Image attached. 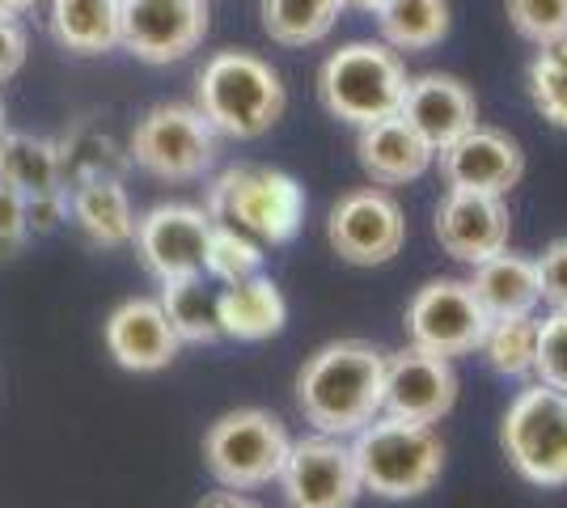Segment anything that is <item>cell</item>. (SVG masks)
Masks as SVG:
<instances>
[{
  "mask_svg": "<svg viewBox=\"0 0 567 508\" xmlns=\"http://www.w3.org/2000/svg\"><path fill=\"white\" fill-rule=\"evenodd\" d=\"M297 407L313 433L355 436L385 407V352L364 339H334L297 373Z\"/></svg>",
  "mask_w": 567,
  "mask_h": 508,
  "instance_id": "cell-1",
  "label": "cell"
},
{
  "mask_svg": "<svg viewBox=\"0 0 567 508\" xmlns=\"http://www.w3.org/2000/svg\"><path fill=\"white\" fill-rule=\"evenodd\" d=\"M280 73L255 51H216L195 76V106L229 141H259L284 115Z\"/></svg>",
  "mask_w": 567,
  "mask_h": 508,
  "instance_id": "cell-2",
  "label": "cell"
},
{
  "mask_svg": "<svg viewBox=\"0 0 567 508\" xmlns=\"http://www.w3.org/2000/svg\"><path fill=\"white\" fill-rule=\"evenodd\" d=\"M406 64L381 39H355L331 51L318 69V97L327 115L352 127H369L402 111L406 97Z\"/></svg>",
  "mask_w": 567,
  "mask_h": 508,
  "instance_id": "cell-3",
  "label": "cell"
},
{
  "mask_svg": "<svg viewBox=\"0 0 567 508\" xmlns=\"http://www.w3.org/2000/svg\"><path fill=\"white\" fill-rule=\"evenodd\" d=\"M360 484L381 500H415L436 487L445 470V440L432 424H411L381 412L352 440Z\"/></svg>",
  "mask_w": 567,
  "mask_h": 508,
  "instance_id": "cell-4",
  "label": "cell"
},
{
  "mask_svg": "<svg viewBox=\"0 0 567 508\" xmlns=\"http://www.w3.org/2000/svg\"><path fill=\"white\" fill-rule=\"evenodd\" d=\"M208 217L250 234L255 242L284 246L306 225V187L271 166H229L208 187Z\"/></svg>",
  "mask_w": 567,
  "mask_h": 508,
  "instance_id": "cell-5",
  "label": "cell"
},
{
  "mask_svg": "<svg viewBox=\"0 0 567 508\" xmlns=\"http://www.w3.org/2000/svg\"><path fill=\"white\" fill-rule=\"evenodd\" d=\"M499 449L534 487H567V394L555 386L520 390L499 419Z\"/></svg>",
  "mask_w": 567,
  "mask_h": 508,
  "instance_id": "cell-6",
  "label": "cell"
},
{
  "mask_svg": "<svg viewBox=\"0 0 567 508\" xmlns=\"http://www.w3.org/2000/svg\"><path fill=\"white\" fill-rule=\"evenodd\" d=\"M288 433L271 412L262 407H237L208 424L204 433V466L220 487L229 491H255V487L280 479L288 458Z\"/></svg>",
  "mask_w": 567,
  "mask_h": 508,
  "instance_id": "cell-7",
  "label": "cell"
},
{
  "mask_svg": "<svg viewBox=\"0 0 567 508\" xmlns=\"http://www.w3.org/2000/svg\"><path fill=\"white\" fill-rule=\"evenodd\" d=\"M127 157L162 183H195L216 162V127L204 120L199 106L162 102L136 120L127 136Z\"/></svg>",
  "mask_w": 567,
  "mask_h": 508,
  "instance_id": "cell-8",
  "label": "cell"
},
{
  "mask_svg": "<svg viewBox=\"0 0 567 508\" xmlns=\"http://www.w3.org/2000/svg\"><path fill=\"white\" fill-rule=\"evenodd\" d=\"M276 484L288 508H352L364 496L352 445L327 433L292 440Z\"/></svg>",
  "mask_w": 567,
  "mask_h": 508,
  "instance_id": "cell-9",
  "label": "cell"
},
{
  "mask_svg": "<svg viewBox=\"0 0 567 508\" xmlns=\"http://www.w3.org/2000/svg\"><path fill=\"white\" fill-rule=\"evenodd\" d=\"M487 322L478 297L466 280H427L406 301V335L415 348L436 356H471L487 335Z\"/></svg>",
  "mask_w": 567,
  "mask_h": 508,
  "instance_id": "cell-10",
  "label": "cell"
},
{
  "mask_svg": "<svg viewBox=\"0 0 567 508\" xmlns=\"http://www.w3.org/2000/svg\"><path fill=\"white\" fill-rule=\"evenodd\" d=\"M327 242L334 255L352 267L390 263L406 242V217L402 204L381 187L348 191L327 217Z\"/></svg>",
  "mask_w": 567,
  "mask_h": 508,
  "instance_id": "cell-11",
  "label": "cell"
},
{
  "mask_svg": "<svg viewBox=\"0 0 567 508\" xmlns=\"http://www.w3.org/2000/svg\"><path fill=\"white\" fill-rule=\"evenodd\" d=\"M208 238H213V217L208 208L195 204H157L136 220V255L148 276L162 284L169 280H190L208 276Z\"/></svg>",
  "mask_w": 567,
  "mask_h": 508,
  "instance_id": "cell-12",
  "label": "cell"
},
{
  "mask_svg": "<svg viewBox=\"0 0 567 508\" xmlns=\"http://www.w3.org/2000/svg\"><path fill=\"white\" fill-rule=\"evenodd\" d=\"M208 0H123L118 48L141 64H178L208 34Z\"/></svg>",
  "mask_w": 567,
  "mask_h": 508,
  "instance_id": "cell-13",
  "label": "cell"
},
{
  "mask_svg": "<svg viewBox=\"0 0 567 508\" xmlns=\"http://www.w3.org/2000/svg\"><path fill=\"white\" fill-rule=\"evenodd\" d=\"M457 403V373L445 356L406 343L402 352L385 356V415L411 424H441Z\"/></svg>",
  "mask_w": 567,
  "mask_h": 508,
  "instance_id": "cell-14",
  "label": "cell"
},
{
  "mask_svg": "<svg viewBox=\"0 0 567 508\" xmlns=\"http://www.w3.org/2000/svg\"><path fill=\"white\" fill-rule=\"evenodd\" d=\"M436 242L457 263H483L499 250H508L513 234V212L504 204V195L483 191H445L436 204Z\"/></svg>",
  "mask_w": 567,
  "mask_h": 508,
  "instance_id": "cell-15",
  "label": "cell"
},
{
  "mask_svg": "<svg viewBox=\"0 0 567 508\" xmlns=\"http://www.w3.org/2000/svg\"><path fill=\"white\" fill-rule=\"evenodd\" d=\"M441 157V178L450 191H483V195H508L525 174V153L520 145L499 132L474 123L466 136H457Z\"/></svg>",
  "mask_w": 567,
  "mask_h": 508,
  "instance_id": "cell-16",
  "label": "cell"
},
{
  "mask_svg": "<svg viewBox=\"0 0 567 508\" xmlns=\"http://www.w3.org/2000/svg\"><path fill=\"white\" fill-rule=\"evenodd\" d=\"M102 335H106V352L127 373H162L166 364H174L178 348H183L162 297L157 301L153 297H132V301L115 305Z\"/></svg>",
  "mask_w": 567,
  "mask_h": 508,
  "instance_id": "cell-17",
  "label": "cell"
},
{
  "mask_svg": "<svg viewBox=\"0 0 567 508\" xmlns=\"http://www.w3.org/2000/svg\"><path fill=\"white\" fill-rule=\"evenodd\" d=\"M399 115L441 153L478 123V102H474L471 85L462 76L420 73L406 81V97H402Z\"/></svg>",
  "mask_w": 567,
  "mask_h": 508,
  "instance_id": "cell-18",
  "label": "cell"
},
{
  "mask_svg": "<svg viewBox=\"0 0 567 508\" xmlns=\"http://www.w3.org/2000/svg\"><path fill=\"white\" fill-rule=\"evenodd\" d=\"M355 157L364 174L378 183V187H402V183H415L424 178L427 166L436 162V148L427 145L424 136L402 120V115H390V120H378L369 127H355Z\"/></svg>",
  "mask_w": 567,
  "mask_h": 508,
  "instance_id": "cell-19",
  "label": "cell"
},
{
  "mask_svg": "<svg viewBox=\"0 0 567 508\" xmlns=\"http://www.w3.org/2000/svg\"><path fill=\"white\" fill-rule=\"evenodd\" d=\"M216 318H220V335L237 343H262V339L280 335L288 322V301L280 284L271 276H250L216 292Z\"/></svg>",
  "mask_w": 567,
  "mask_h": 508,
  "instance_id": "cell-20",
  "label": "cell"
},
{
  "mask_svg": "<svg viewBox=\"0 0 567 508\" xmlns=\"http://www.w3.org/2000/svg\"><path fill=\"white\" fill-rule=\"evenodd\" d=\"M69 212L76 229L102 250H118L136 238V212L132 199L123 191V183L111 174H94V178H76L69 195Z\"/></svg>",
  "mask_w": 567,
  "mask_h": 508,
  "instance_id": "cell-21",
  "label": "cell"
},
{
  "mask_svg": "<svg viewBox=\"0 0 567 508\" xmlns=\"http://www.w3.org/2000/svg\"><path fill=\"white\" fill-rule=\"evenodd\" d=\"M471 292L478 297L483 314L492 318H517V314H534V305L543 301V289H538V263L525 259V255H513V250H499L492 259L471 267Z\"/></svg>",
  "mask_w": 567,
  "mask_h": 508,
  "instance_id": "cell-22",
  "label": "cell"
},
{
  "mask_svg": "<svg viewBox=\"0 0 567 508\" xmlns=\"http://www.w3.org/2000/svg\"><path fill=\"white\" fill-rule=\"evenodd\" d=\"M123 0H48L51 39L72 55H106L118 48Z\"/></svg>",
  "mask_w": 567,
  "mask_h": 508,
  "instance_id": "cell-23",
  "label": "cell"
},
{
  "mask_svg": "<svg viewBox=\"0 0 567 508\" xmlns=\"http://www.w3.org/2000/svg\"><path fill=\"white\" fill-rule=\"evenodd\" d=\"M0 183H9L13 191L30 199V195L64 191V162H60V145L34 132H0Z\"/></svg>",
  "mask_w": 567,
  "mask_h": 508,
  "instance_id": "cell-24",
  "label": "cell"
},
{
  "mask_svg": "<svg viewBox=\"0 0 567 508\" xmlns=\"http://www.w3.org/2000/svg\"><path fill=\"white\" fill-rule=\"evenodd\" d=\"M381 43L399 51H432L450 34V0H385L378 13Z\"/></svg>",
  "mask_w": 567,
  "mask_h": 508,
  "instance_id": "cell-25",
  "label": "cell"
},
{
  "mask_svg": "<svg viewBox=\"0 0 567 508\" xmlns=\"http://www.w3.org/2000/svg\"><path fill=\"white\" fill-rule=\"evenodd\" d=\"M262 30L280 48H313L334 30L343 0H262Z\"/></svg>",
  "mask_w": 567,
  "mask_h": 508,
  "instance_id": "cell-26",
  "label": "cell"
},
{
  "mask_svg": "<svg viewBox=\"0 0 567 508\" xmlns=\"http://www.w3.org/2000/svg\"><path fill=\"white\" fill-rule=\"evenodd\" d=\"M162 305L183 343H216L220 339V318H216V292L204 284V276L190 280H169L162 284Z\"/></svg>",
  "mask_w": 567,
  "mask_h": 508,
  "instance_id": "cell-27",
  "label": "cell"
},
{
  "mask_svg": "<svg viewBox=\"0 0 567 508\" xmlns=\"http://www.w3.org/2000/svg\"><path fill=\"white\" fill-rule=\"evenodd\" d=\"M478 352H483V361L492 364V373H499V377L534 373V361H538V318L517 314L487 322V335L478 343Z\"/></svg>",
  "mask_w": 567,
  "mask_h": 508,
  "instance_id": "cell-28",
  "label": "cell"
},
{
  "mask_svg": "<svg viewBox=\"0 0 567 508\" xmlns=\"http://www.w3.org/2000/svg\"><path fill=\"white\" fill-rule=\"evenodd\" d=\"M525 85H529L534 111L550 127L567 132V39L550 43V48H538L529 73H525Z\"/></svg>",
  "mask_w": 567,
  "mask_h": 508,
  "instance_id": "cell-29",
  "label": "cell"
},
{
  "mask_svg": "<svg viewBox=\"0 0 567 508\" xmlns=\"http://www.w3.org/2000/svg\"><path fill=\"white\" fill-rule=\"evenodd\" d=\"M204 271L220 284H237L262 271V250L250 234H241L225 220H213V238H208V263Z\"/></svg>",
  "mask_w": 567,
  "mask_h": 508,
  "instance_id": "cell-30",
  "label": "cell"
},
{
  "mask_svg": "<svg viewBox=\"0 0 567 508\" xmlns=\"http://www.w3.org/2000/svg\"><path fill=\"white\" fill-rule=\"evenodd\" d=\"M504 9L513 30L534 48L567 39V0H504Z\"/></svg>",
  "mask_w": 567,
  "mask_h": 508,
  "instance_id": "cell-31",
  "label": "cell"
},
{
  "mask_svg": "<svg viewBox=\"0 0 567 508\" xmlns=\"http://www.w3.org/2000/svg\"><path fill=\"white\" fill-rule=\"evenodd\" d=\"M534 373L546 386L567 394V310H550V318L538 322V361Z\"/></svg>",
  "mask_w": 567,
  "mask_h": 508,
  "instance_id": "cell-32",
  "label": "cell"
},
{
  "mask_svg": "<svg viewBox=\"0 0 567 508\" xmlns=\"http://www.w3.org/2000/svg\"><path fill=\"white\" fill-rule=\"evenodd\" d=\"M30 225H25V199L9 183H0V263L22 255Z\"/></svg>",
  "mask_w": 567,
  "mask_h": 508,
  "instance_id": "cell-33",
  "label": "cell"
},
{
  "mask_svg": "<svg viewBox=\"0 0 567 508\" xmlns=\"http://www.w3.org/2000/svg\"><path fill=\"white\" fill-rule=\"evenodd\" d=\"M538 263V289H543V301L550 310H567V238H555V242L543 250Z\"/></svg>",
  "mask_w": 567,
  "mask_h": 508,
  "instance_id": "cell-34",
  "label": "cell"
},
{
  "mask_svg": "<svg viewBox=\"0 0 567 508\" xmlns=\"http://www.w3.org/2000/svg\"><path fill=\"white\" fill-rule=\"evenodd\" d=\"M25 51H30V39H25V25L9 13H0V85L9 76L22 73L25 64Z\"/></svg>",
  "mask_w": 567,
  "mask_h": 508,
  "instance_id": "cell-35",
  "label": "cell"
},
{
  "mask_svg": "<svg viewBox=\"0 0 567 508\" xmlns=\"http://www.w3.org/2000/svg\"><path fill=\"white\" fill-rule=\"evenodd\" d=\"M60 220H69V191H48L25 199L30 234H51V229H60Z\"/></svg>",
  "mask_w": 567,
  "mask_h": 508,
  "instance_id": "cell-36",
  "label": "cell"
},
{
  "mask_svg": "<svg viewBox=\"0 0 567 508\" xmlns=\"http://www.w3.org/2000/svg\"><path fill=\"white\" fill-rule=\"evenodd\" d=\"M195 508H267V505H259V500H250V496H241V491H213V496H204Z\"/></svg>",
  "mask_w": 567,
  "mask_h": 508,
  "instance_id": "cell-37",
  "label": "cell"
},
{
  "mask_svg": "<svg viewBox=\"0 0 567 508\" xmlns=\"http://www.w3.org/2000/svg\"><path fill=\"white\" fill-rule=\"evenodd\" d=\"M39 0H0V13H9V18H22V13H30Z\"/></svg>",
  "mask_w": 567,
  "mask_h": 508,
  "instance_id": "cell-38",
  "label": "cell"
},
{
  "mask_svg": "<svg viewBox=\"0 0 567 508\" xmlns=\"http://www.w3.org/2000/svg\"><path fill=\"white\" fill-rule=\"evenodd\" d=\"M385 0H343V9H360V13H378Z\"/></svg>",
  "mask_w": 567,
  "mask_h": 508,
  "instance_id": "cell-39",
  "label": "cell"
},
{
  "mask_svg": "<svg viewBox=\"0 0 567 508\" xmlns=\"http://www.w3.org/2000/svg\"><path fill=\"white\" fill-rule=\"evenodd\" d=\"M0 132H4V106H0Z\"/></svg>",
  "mask_w": 567,
  "mask_h": 508,
  "instance_id": "cell-40",
  "label": "cell"
}]
</instances>
